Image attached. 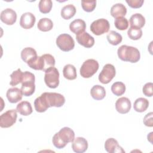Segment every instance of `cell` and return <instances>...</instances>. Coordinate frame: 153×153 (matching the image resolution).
<instances>
[{
    "label": "cell",
    "instance_id": "7402d4cb",
    "mask_svg": "<svg viewBox=\"0 0 153 153\" xmlns=\"http://www.w3.org/2000/svg\"><path fill=\"white\" fill-rule=\"evenodd\" d=\"M16 111L23 116H27L32 113V108L30 102L22 101L17 105Z\"/></svg>",
    "mask_w": 153,
    "mask_h": 153
},
{
    "label": "cell",
    "instance_id": "cb8c5ba5",
    "mask_svg": "<svg viewBox=\"0 0 153 153\" xmlns=\"http://www.w3.org/2000/svg\"><path fill=\"white\" fill-rule=\"evenodd\" d=\"M130 25L131 26L142 28L145 24V17L140 13L133 14L130 18Z\"/></svg>",
    "mask_w": 153,
    "mask_h": 153
},
{
    "label": "cell",
    "instance_id": "8fae6325",
    "mask_svg": "<svg viewBox=\"0 0 153 153\" xmlns=\"http://www.w3.org/2000/svg\"><path fill=\"white\" fill-rule=\"evenodd\" d=\"M17 111L15 109L8 110L0 116V126L2 128L11 127L17 120Z\"/></svg>",
    "mask_w": 153,
    "mask_h": 153
},
{
    "label": "cell",
    "instance_id": "ba28073f",
    "mask_svg": "<svg viewBox=\"0 0 153 153\" xmlns=\"http://www.w3.org/2000/svg\"><path fill=\"white\" fill-rule=\"evenodd\" d=\"M44 81L51 88H55L59 84V72L57 68L52 67L45 72Z\"/></svg>",
    "mask_w": 153,
    "mask_h": 153
},
{
    "label": "cell",
    "instance_id": "2e32d148",
    "mask_svg": "<svg viewBox=\"0 0 153 153\" xmlns=\"http://www.w3.org/2000/svg\"><path fill=\"white\" fill-rule=\"evenodd\" d=\"M72 148L75 152H84L88 148V142L85 138L82 137H78L75 138L72 142Z\"/></svg>",
    "mask_w": 153,
    "mask_h": 153
},
{
    "label": "cell",
    "instance_id": "d6986e66",
    "mask_svg": "<svg viewBox=\"0 0 153 153\" xmlns=\"http://www.w3.org/2000/svg\"><path fill=\"white\" fill-rule=\"evenodd\" d=\"M86 28L85 22L80 19H75L69 25L70 30L76 35L84 32Z\"/></svg>",
    "mask_w": 153,
    "mask_h": 153
},
{
    "label": "cell",
    "instance_id": "44dd1931",
    "mask_svg": "<svg viewBox=\"0 0 153 153\" xmlns=\"http://www.w3.org/2000/svg\"><path fill=\"white\" fill-rule=\"evenodd\" d=\"M37 56L36 50L32 47H26L21 51V58L26 63L33 60Z\"/></svg>",
    "mask_w": 153,
    "mask_h": 153
},
{
    "label": "cell",
    "instance_id": "836d02e7",
    "mask_svg": "<svg viewBox=\"0 0 153 153\" xmlns=\"http://www.w3.org/2000/svg\"><path fill=\"white\" fill-rule=\"evenodd\" d=\"M114 25L117 29L120 30H124L128 28V22L125 17H118L115 19Z\"/></svg>",
    "mask_w": 153,
    "mask_h": 153
},
{
    "label": "cell",
    "instance_id": "5b68a950",
    "mask_svg": "<svg viewBox=\"0 0 153 153\" xmlns=\"http://www.w3.org/2000/svg\"><path fill=\"white\" fill-rule=\"evenodd\" d=\"M35 77L33 74L29 71L23 72L21 90L25 96H30L35 92Z\"/></svg>",
    "mask_w": 153,
    "mask_h": 153
},
{
    "label": "cell",
    "instance_id": "e0dca14e",
    "mask_svg": "<svg viewBox=\"0 0 153 153\" xmlns=\"http://www.w3.org/2000/svg\"><path fill=\"white\" fill-rule=\"evenodd\" d=\"M105 149L109 153L125 152L122 147L118 145L117 140L114 138H109L105 141Z\"/></svg>",
    "mask_w": 153,
    "mask_h": 153
},
{
    "label": "cell",
    "instance_id": "7a4b0ae2",
    "mask_svg": "<svg viewBox=\"0 0 153 153\" xmlns=\"http://www.w3.org/2000/svg\"><path fill=\"white\" fill-rule=\"evenodd\" d=\"M74 139V131L71 128L65 127L61 128L58 133L54 134L52 142L56 148L62 149L65 147L68 143L72 142Z\"/></svg>",
    "mask_w": 153,
    "mask_h": 153
},
{
    "label": "cell",
    "instance_id": "ac0fdd59",
    "mask_svg": "<svg viewBox=\"0 0 153 153\" xmlns=\"http://www.w3.org/2000/svg\"><path fill=\"white\" fill-rule=\"evenodd\" d=\"M23 93L21 89L17 87L9 88L6 93L7 99L10 103H15L21 100L23 96Z\"/></svg>",
    "mask_w": 153,
    "mask_h": 153
},
{
    "label": "cell",
    "instance_id": "d590c367",
    "mask_svg": "<svg viewBox=\"0 0 153 153\" xmlns=\"http://www.w3.org/2000/svg\"><path fill=\"white\" fill-rule=\"evenodd\" d=\"M152 87L153 84L152 82H147L144 85L142 88V91L145 96L148 97H151L152 96Z\"/></svg>",
    "mask_w": 153,
    "mask_h": 153
},
{
    "label": "cell",
    "instance_id": "30bf717a",
    "mask_svg": "<svg viewBox=\"0 0 153 153\" xmlns=\"http://www.w3.org/2000/svg\"><path fill=\"white\" fill-rule=\"evenodd\" d=\"M115 74L114 66L109 63L106 64L99 75V80L103 84H108L114 78Z\"/></svg>",
    "mask_w": 153,
    "mask_h": 153
},
{
    "label": "cell",
    "instance_id": "83f0119b",
    "mask_svg": "<svg viewBox=\"0 0 153 153\" xmlns=\"http://www.w3.org/2000/svg\"><path fill=\"white\" fill-rule=\"evenodd\" d=\"M37 27L41 31L47 32L52 29L53 27V23L50 19L42 18L39 20Z\"/></svg>",
    "mask_w": 153,
    "mask_h": 153
},
{
    "label": "cell",
    "instance_id": "4dcf8cb0",
    "mask_svg": "<svg viewBox=\"0 0 153 153\" xmlns=\"http://www.w3.org/2000/svg\"><path fill=\"white\" fill-rule=\"evenodd\" d=\"M111 91L117 96H121L126 91V85L122 82H115L111 86Z\"/></svg>",
    "mask_w": 153,
    "mask_h": 153
},
{
    "label": "cell",
    "instance_id": "ffe728a7",
    "mask_svg": "<svg viewBox=\"0 0 153 153\" xmlns=\"http://www.w3.org/2000/svg\"><path fill=\"white\" fill-rule=\"evenodd\" d=\"M127 13V8L121 3H117L113 5L111 8V16L117 19L118 17H124Z\"/></svg>",
    "mask_w": 153,
    "mask_h": 153
},
{
    "label": "cell",
    "instance_id": "1f68e13d",
    "mask_svg": "<svg viewBox=\"0 0 153 153\" xmlns=\"http://www.w3.org/2000/svg\"><path fill=\"white\" fill-rule=\"evenodd\" d=\"M127 35L129 38L133 40H138L142 36V30L141 29L130 26V27L128 29Z\"/></svg>",
    "mask_w": 153,
    "mask_h": 153
},
{
    "label": "cell",
    "instance_id": "3957f363",
    "mask_svg": "<svg viewBox=\"0 0 153 153\" xmlns=\"http://www.w3.org/2000/svg\"><path fill=\"white\" fill-rule=\"evenodd\" d=\"M27 64L33 69L45 72L48 69L54 67L55 59L50 54H44L41 56H37Z\"/></svg>",
    "mask_w": 153,
    "mask_h": 153
},
{
    "label": "cell",
    "instance_id": "9a60e30c",
    "mask_svg": "<svg viewBox=\"0 0 153 153\" xmlns=\"http://www.w3.org/2000/svg\"><path fill=\"white\" fill-rule=\"evenodd\" d=\"M115 109L120 114H124L128 112L131 109V102L127 97H121L115 102Z\"/></svg>",
    "mask_w": 153,
    "mask_h": 153
},
{
    "label": "cell",
    "instance_id": "7c38bea8",
    "mask_svg": "<svg viewBox=\"0 0 153 153\" xmlns=\"http://www.w3.org/2000/svg\"><path fill=\"white\" fill-rule=\"evenodd\" d=\"M0 19L5 24L7 25H12L16 22L17 14L13 9L6 8L1 11Z\"/></svg>",
    "mask_w": 153,
    "mask_h": 153
},
{
    "label": "cell",
    "instance_id": "484cf974",
    "mask_svg": "<svg viewBox=\"0 0 153 153\" xmlns=\"http://www.w3.org/2000/svg\"><path fill=\"white\" fill-rule=\"evenodd\" d=\"M149 106L148 100L143 97L137 98L134 102L133 108L138 112H143L145 111Z\"/></svg>",
    "mask_w": 153,
    "mask_h": 153
},
{
    "label": "cell",
    "instance_id": "4fadbf2b",
    "mask_svg": "<svg viewBox=\"0 0 153 153\" xmlns=\"http://www.w3.org/2000/svg\"><path fill=\"white\" fill-rule=\"evenodd\" d=\"M76 39L79 44L85 48H91L94 44V38L86 32H83L76 35Z\"/></svg>",
    "mask_w": 153,
    "mask_h": 153
},
{
    "label": "cell",
    "instance_id": "d4e9b609",
    "mask_svg": "<svg viewBox=\"0 0 153 153\" xmlns=\"http://www.w3.org/2000/svg\"><path fill=\"white\" fill-rule=\"evenodd\" d=\"M63 75L65 78L69 80L76 79L77 75L75 67L71 64L65 65L63 69Z\"/></svg>",
    "mask_w": 153,
    "mask_h": 153
},
{
    "label": "cell",
    "instance_id": "52a82bcc",
    "mask_svg": "<svg viewBox=\"0 0 153 153\" xmlns=\"http://www.w3.org/2000/svg\"><path fill=\"white\" fill-rule=\"evenodd\" d=\"M57 46L63 51H69L74 49L75 41L72 37L68 33L59 35L56 39Z\"/></svg>",
    "mask_w": 153,
    "mask_h": 153
},
{
    "label": "cell",
    "instance_id": "74e56055",
    "mask_svg": "<svg viewBox=\"0 0 153 153\" xmlns=\"http://www.w3.org/2000/svg\"><path fill=\"white\" fill-rule=\"evenodd\" d=\"M152 112H151L149 113H148L143 118V123L146 126L148 127H152L153 123H152Z\"/></svg>",
    "mask_w": 153,
    "mask_h": 153
},
{
    "label": "cell",
    "instance_id": "603a6c76",
    "mask_svg": "<svg viewBox=\"0 0 153 153\" xmlns=\"http://www.w3.org/2000/svg\"><path fill=\"white\" fill-rule=\"evenodd\" d=\"M90 94L94 99L99 100L105 97L106 91L103 87L100 85H95L91 88Z\"/></svg>",
    "mask_w": 153,
    "mask_h": 153
},
{
    "label": "cell",
    "instance_id": "f1b7e54d",
    "mask_svg": "<svg viewBox=\"0 0 153 153\" xmlns=\"http://www.w3.org/2000/svg\"><path fill=\"white\" fill-rule=\"evenodd\" d=\"M106 38L108 42L113 45H117L122 41L123 39L122 36L119 33L114 30H111L108 33Z\"/></svg>",
    "mask_w": 153,
    "mask_h": 153
},
{
    "label": "cell",
    "instance_id": "9c48e42d",
    "mask_svg": "<svg viewBox=\"0 0 153 153\" xmlns=\"http://www.w3.org/2000/svg\"><path fill=\"white\" fill-rule=\"evenodd\" d=\"M110 24L105 19L94 20L90 25V30L96 35H100L109 31Z\"/></svg>",
    "mask_w": 153,
    "mask_h": 153
},
{
    "label": "cell",
    "instance_id": "e575fe53",
    "mask_svg": "<svg viewBox=\"0 0 153 153\" xmlns=\"http://www.w3.org/2000/svg\"><path fill=\"white\" fill-rule=\"evenodd\" d=\"M81 6L82 9L86 12L93 11L96 6V1H82Z\"/></svg>",
    "mask_w": 153,
    "mask_h": 153
},
{
    "label": "cell",
    "instance_id": "5bb4252c",
    "mask_svg": "<svg viewBox=\"0 0 153 153\" xmlns=\"http://www.w3.org/2000/svg\"><path fill=\"white\" fill-rule=\"evenodd\" d=\"M35 21V16L30 12H26L22 15L20 19V25L25 29H29L34 26Z\"/></svg>",
    "mask_w": 153,
    "mask_h": 153
},
{
    "label": "cell",
    "instance_id": "4316f807",
    "mask_svg": "<svg viewBox=\"0 0 153 153\" xmlns=\"http://www.w3.org/2000/svg\"><path fill=\"white\" fill-rule=\"evenodd\" d=\"M76 13V8L72 4H68L64 6L61 10V16L65 20H69Z\"/></svg>",
    "mask_w": 153,
    "mask_h": 153
},
{
    "label": "cell",
    "instance_id": "277c9868",
    "mask_svg": "<svg viewBox=\"0 0 153 153\" xmlns=\"http://www.w3.org/2000/svg\"><path fill=\"white\" fill-rule=\"evenodd\" d=\"M117 54L121 60L131 63H136L140 58V54L137 48L126 45L120 46L117 50Z\"/></svg>",
    "mask_w": 153,
    "mask_h": 153
},
{
    "label": "cell",
    "instance_id": "6da1fadb",
    "mask_svg": "<svg viewBox=\"0 0 153 153\" xmlns=\"http://www.w3.org/2000/svg\"><path fill=\"white\" fill-rule=\"evenodd\" d=\"M65 102V97L57 93L44 92L34 101V106L36 112H44L50 107H61Z\"/></svg>",
    "mask_w": 153,
    "mask_h": 153
},
{
    "label": "cell",
    "instance_id": "8992f818",
    "mask_svg": "<svg viewBox=\"0 0 153 153\" xmlns=\"http://www.w3.org/2000/svg\"><path fill=\"white\" fill-rule=\"evenodd\" d=\"M99 65L97 60L90 59L84 62L80 68V75L85 78L91 77L99 69Z\"/></svg>",
    "mask_w": 153,
    "mask_h": 153
},
{
    "label": "cell",
    "instance_id": "f546056e",
    "mask_svg": "<svg viewBox=\"0 0 153 153\" xmlns=\"http://www.w3.org/2000/svg\"><path fill=\"white\" fill-rule=\"evenodd\" d=\"M23 72H22L20 68L13 72V73L10 75L11 81L10 84L12 86H16L19 83H21L23 79Z\"/></svg>",
    "mask_w": 153,
    "mask_h": 153
},
{
    "label": "cell",
    "instance_id": "d6a6232c",
    "mask_svg": "<svg viewBox=\"0 0 153 153\" xmlns=\"http://www.w3.org/2000/svg\"><path fill=\"white\" fill-rule=\"evenodd\" d=\"M53 2L51 0H41L38 4L39 11L43 14L48 13L52 8Z\"/></svg>",
    "mask_w": 153,
    "mask_h": 153
},
{
    "label": "cell",
    "instance_id": "8d00e7d4",
    "mask_svg": "<svg viewBox=\"0 0 153 153\" xmlns=\"http://www.w3.org/2000/svg\"><path fill=\"white\" fill-rule=\"evenodd\" d=\"M128 5L133 8H139L141 7L144 2L143 0H126Z\"/></svg>",
    "mask_w": 153,
    "mask_h": 153
}]
</instances>
